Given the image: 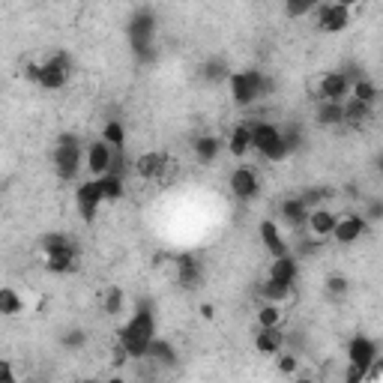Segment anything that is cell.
I'll use <instances>...</instances> for the list:
<instances>
[{"label": "cell", "mask_w": 383, "mask_h": 383, "mask_svg": "<svg viewBox=\"0 0 383 383\" xmlns=\"http://www.w3.org/2000/svg\"><path fill=\"white\" fill-rule=\"evenodd\" d=\"M126 36H129L132 54L141 63H153L156 60V16L153 9H135L129 24H126Z\"/></svg>", "instance_id": "cell-3"}, {"label": "cell", "mask_w": 383, "mask_h": 383, "mask_svg": "<svg viewBox=\"0 0 383 383\" xmlns=\"http://www.w3.org/2000/svg\"><path fill=\"white\" fill-rule=\"evenodd\" d=\"M75 266H78V246H69V249L54 252L45 258V269L54 276H66V273H72Z\"/></svg>", "instance_id": "cell-23"}, {"label": "cell", "mask_w": 383, "mask_h": 383, "mask_svg": "<svg viewBox=\"0 0 383 383\" xmlns=\"http://www.w3.org/2000/svg\"><path fill=\"white\" fill-rule=\"evenodd\" d=\"M335 225H338L335 212L330 207H318V210H311L306 231H308V237H318L320 243H323V239H330L335 234Z\"/></svg>", "instance_id": "cell-18"}, {"label": "cell", "mask_w": 383, "mask_h": 383, "mask_svg": "<svg viewBox=\"0 0 383 383\" xmlns=\"http://www.w3.org/2000/svg\"><path fill=\"white\" fill-rule=\"evenodd\" d=\"M117 338H120L117 345H123L126 353H129L135 362L144 360L150 342L156 338V315H153V306H150V303H138L135 315L117 330Z\"/></svg>", "instance_id": "cell-1"}, {"label": "cell", "mask_w": 383, "mask_h": 383, "mask_svg": "<svg viewBox=\"0 0 383 383\" xmlns=\"http://www.w3.org/2000/svg\"><path fill=\"white\" fill-rule=\"evenodd\" d=\"M0 383H18L16 368H12V362H9V360L0 362Z\"/></svg>", "instance_id": "cell-42"}, {"label": "cell", "mask_w": 383, "mask_h": 383, "mask_svg": "<svg viewBox=\"0 0 383 383\" xmlns=\"http://www.w3.org/2000/svg\"><path fill=\"white\" fill-rule=\"evenodd\" d=\"M281 318H285V311H281L279 303H264L258 308V326L266 330V326H281Z\"/></svg>", "instance_id": "cell-34"}, {"label": "cell", "mask_w": 383, "mask_h": 383, "mask_svg": "<svg viewBox=\"0 0 383 383\" xmlns=\"http://www.w3.org/2000/svg\"><path fill=\"white\" fill-rule=\"evenodd\" d=\"M315 9H318L315 0H288L285 16L288 18H306V16H315Z\"/></svg>", "instance_id": "cell-36"}, {"label": "cell", "mask_w": 383, "mask_h": 383, "mask_svg": "<svg viewBox=\"0 0 383 383\" xmlns=\"http://www.w3.org/2000/svg\"><path fill=\"white\" fill-rule=\"evenodd\" d=\"M308 216H311V210L303 204L300 195H296V198H285V201H281V219L288 222V228H306Z\"/></svg>", "instance_id": "cell-22"}, {"label": "cell", "mask_w": 383, "mask_h": 383, "mask_svg": "<svg viewBox=\"0 0 383 383\" xmlns=\"http://www.w3.org/2000/svg\"><path fill=\"white\" fill-rule=\"evenodd\" d=\"M365 380L368 383H377V380H383V357H377L374 362H372V368L365 372Z\"/></svg>", "instance_id": "cell-41"}, {"label": "cell", "mask_w": 383, "mask_h": 383, "mask_svg": "<svg viewBox=\"0 0 383 383\" xmlns=\"http://www.w3.org/2000/svg\"><path fill=\"white\" fill-rule=\"evenodd\" d=\"M285 342H288V333L281 326H266L261 330L258 326V335H254V350L264 353V357H279L285 350Z\"/></svg>", "instance_id": "cell-17"}, {"label": "cell", "mask_w": 383, "mask_h": 383, "mask_svg": "<svg viewBox=\"0 0 383 383\" xmlns=\"http://www.w3.org/2000/svg\"><path fill=\"white\" fill-rule=\"evenodd\" d=\"M102 141H105V144H111L114 150H123L126 147V126H123V120H108L102 126Z\"/></svg>", "instance_id": "cell-30"}, {"label": "cell", "mask_w": 383, "mask_h": 383, "mask_svg": "<svg viewBox=\"0 0 383 383\" xmlns=\"http://www.w3.org/2000/svg\"><path fill=\"white\" fill-rule=\"evenodd\" d=\"M353 93V81L342 72V69H333V72H326L318 84V102H347Z\"/></svg>", "instance_id": "cell-8"}, {"label": "cell", "mask_w": 383, "mask_h": 383, "mask_svg": "<svg viewBox=\"0 0 383 383\" xmlns=\"http://www.w3.org/2000/svg\"><path fill=\"white\" fill-rule=\"evenodd\" d=\"M315 24L323 33H342L350 27V4H318Z\"/></svg>", "instance_id": "cell-7"}, {"label": "cell", "mask_w": 383, "mask_h": 383, "mask_svg": "<svg viewBox=\"0 0 383 383\" xmlns=\"http://www.w3.org/2000/svg\"><path fill=\"white\" fill-rule=\"evenodd\" d=\"M225 147V141L219 135H201V138H195L192 141V150H195V159L201 162V165H212L219 159V153Z\"/></svg>", "instance_id": "cell-21"}, {"label": "cell", "mask_w": 383, "mask_h": 383, "mask_svg": "<svg viewBox=\"0 0 383 383\" xmlns=\"http://www.w3.org/2000/svg\"><path fill=\"white\" fill-rule=\"evenodd\" d=\"M372 105L360 102V99H347L345 102V126L347 129H360V126H365L368 120H372Z\"/></svg>", "instance_id": "cell-26"}, {"label": "cell", "mask_w": 383, "mask_h": 383, "mask_svg": "<svg viewBox=\"0 0 383 383\" xmlns=\"http://www.w3.org/2000/svg\"><path fill=\"white\" fill-rule=\"evenodd\" d=\"M81 383H105V380H99V377H84Z\"/></svg>", "instance_id": "cell-47"}, {"label": "cell", "mask_w": 383, "mask_h": 383, "mask_svg": "<svg viewBox=\"0 0 383 383\" xmlns=\"http://www.w3.org/2000/svg\"><path fill=\"white\" fill-rule=\"evenodd\" d=\"M296 383H318V380H311V377H300V380H296Z\"/></svg>", "instance_id": "cell-48"}, {"label": "cell", "mask_w": 383, "mask_h": 383, "mask_svg": "<svg viewBox=\"0 0 383 383\" xmlns=\"http://www.w3.org/2000/svg\"><path fill=\"white\" fill-rule=\"evenodd\" d=\"M87 150H81V141L78 135L66 132L58 138V144H54V153H51V162H54V171H58L60 180H72L78 171H81V162Z\"/></svg>", "instance_id": "cell-4"}, {"label": "cell", "mask_w": 383, "mask_h": 383, "mask_svg": "<svg viewBox=\"0 0 383 383\" xmlns=\"http://www.w3.org/2000/svg\"><path fill=\"white\" fill-rule=\"evenodd\" d=\"M201 315H204L207 320H212V315H216V311H212V306L207 303V306H201Z\"/></svg>", "instance_id": "cell-45"}, {"label": "cell", "mask_w": 383, "mask_h": 383, "mask_svg": "<svg viewBox=\"0 0 383 383\" xmlns=\"http://www.w3.org/2000/svg\"><path fill=\"white\" fill-rule=\"evenodd\" d=\"M293 293V288H285V285H276V281H264V285H261V296H264V303H285L288 300V296Z\"/></svg>", "instance_id": "cell-35"}, {"label": "cell", "mask_w": 383, "mask_h": 383, "mask_svg": "<svg viewBox=\"0 0 383 383\" xmlns=\"http://www.w3.org/2000/svg\"><path fill=\"white\" fill-rule=\"evenodd\" d=\"M39 246H42V252H45V258H48V254L63 252V249L75 246V243H72V237H66V234H60V231H48L45 237L39 239Z\"/></svg>", "instance_id": "cell-32"}, {"label": "cell", "mask_w": 383, "mask_h": 383, "mask_svg": "<svg viewBox=\"0 0 383 383\" xmlns=\"http://www.w3.org/2000/svg\"><path fill=\"white\" fill-rule=\"evenodd\" d=\"M252 147L258 150L266 162H285L291 156L281 129H279V126H273V123H264V120L252 126Z\"/></svg>", "instance_id": "cell-5"}, {"label": "cell", "mask_w": 383, "mask_h": 383, "mask_svg": "<svg viewBox=\"0 0 383 383\" xmlns=\"http://www.w3.org/2000/svg\"><path fill=\"white\" fill-rule=\"evenodd\" d=\"M326 296H333V300H342V296H347L350 291V281L342 276V273H333L330 279H326Z\"/></svg>", "instance_id": "cell-38"}, {"label": "cell", "mask_w": 383, "mask_h": 383, "mask_svg": "<svg viewBox=\"0 0 383 383\" xmlns=\"http://www.w3.org/2000/svg\"><path fill=\"white\" fill-rule=\"evenodd\" d=\"M123 306H126V293H123V288L111 285V288L105 291V296H102V311L114 318V315H120V311H123Z\"/></svg>", "instance_id": "cell-33"}, {"label": "cell", "mask_w": 383, "mask_h": 383, "mask_svg": "<svg viewBox=\"0 0 383 383\" xmlns=\"http://www.w3.org/2000/svg\"><path fill=\"white\" fill-rule=\"evenodd\" d=\"M84 345H87V333H84L81 326H72V330H66L60 335V347L63 350H81Z\"/></svg>", "instance_id": "cell-37"}, {"label": "cell", "mask_w": 383, "mask_h": 383, "mask_svg": "<svg viewBox=\"0 0 383 383\" xmlns=\"http://www.w3.org/2000/svg\"><path fill=\"white\" fill-rule=\"evenodd\" d=\"M105 383H129V380H126V377H123V374H111V377H108V380H105Z\"/></svg>", "instance_id": "cell-46"}, {"label": "cell", "mask_w": 383, "mask_h": 383, "mask_svg": "<svg viewBox=\"0 0 383 383\" xmlns=\"http://www.w3.org/2000/svg\"><path fill=\"white\" fill-rule=\"evenodd\" d=\"M276 368H279V374H296V368H300V357L291 353V350H281Z\"/></svg>", "instance_id": "cell-40"}, {"label": "cell", "mask_w": 383, "mask_h": 383, "mask_svg": "<svg viewBox=\"0 0 383 383\" xmlns=\"http://www.w3.org/2000/svg\"><path fill=\"white\" fill-rule=\"evenodd\" d=\"M21 311H24V300L18 296L16 288H4V291H0V315H4V318H16V315H21Z\"/></svg>", "instance_id": "cell-28"}, {"label": "cell", "mask_w": 383, "mask_h": 383, "mask_svg": "<svg viewBox=\"0 0 383 383\" xmlns=\"http://www.w3.org/2000/svg\"><path fill=\"white\" fill-rule=\"evenodd\" d=\"M99 186H102L105 201H120V198L126 195L123 174H105V177H99Z\"/></svg>", "instance_id": "cell-29"}, {"label": "cell", "mask_w": 383, "mask_h": 383, "mask_svg": "<svg viewBox=\"0 0 383 383\" xmlns=\"http://www.w3.org/2000/svg\"><path fill=\"white\" fill-rule=\"evenodd\" d=\"M365 234H368V219L362 216V212H350V216L338 219L333 239L338 246H353V243H360Z\"/></svg>", "instance_id": "cell-12"}, {"label": "cell", "mask_w": 383, "mask_h": 383, "mask_svg": "<svg viewBox=\"0 0 383 383\" xmlns=\"http://www.w3.org/2000/svg\"><path fill=\"white\" fill-rule=\"evenodd\" d=\"M177 281H180V288L195 291L204 281V264L192 258V254H180L177 258Z\"/></svg>", "instance_id": "cell-19"}, {"label": "cell", "mask_w": 383, "mask_h": 383, "mask_svg": "<svg viewBox=\"0 0 383 383\" xmlns=\"http://www.w3.org/2000/svg\"><path fill=\"white\" fill-rule=\"evenodd\" d=\"M258 234H261V239H264V249L273 254V261L288 258V254H291V243L285 239V234H281V228H279L273 219H264V222L258 225Z\"/></svg>", "instance_id": "cell-14"}, {"label": "cell", "mask_w": 383, "mask_h": 383, "mask_svg": "<svg viewBox=\"0 0 383 383\" xmlns=\"http://www.w3.org/2000/svg\"><path fill=\"white\" fill-rule=\"evenodd\" d=\"M362 216H365V219H372V222L383 219V201H368V207H365Z\"/></svg>", "instance_id": "cell-43"}, {"label": "cell", "mask_w": 383, "mask_h": 383, "mask_svg": "<svg viewBox=\"0 0 383 383\" xmlns=\"http://www.w3.org/2000/svg\"><path fill=\"white\" fill-rule=\"evenodd\" d=\"M254 147H252V126L239 123L234 126V132L228 138V153L234 156V159H243V156H249Z\"/></svg>", "instance_id": "cell-25"}, {"label": "cell", "mask_w": 383, "mask_h": 383, "mask_svg": "<svg viewBox=\"0 0 383 383\" xmlns=\"http://www.w3.org/2000/svg\"><path fill=\"white\" fill-rule=\"evenodd\" d=\"M315 123L323 129H335L345 126V102H318L315 108Z\"/></svg>", "instance_id": "cell-24"}, {"label": "cell", "mask_w": 383, "mask_h": 383, "mask_svg": "<svg viewBox=\"0 0 383 383\" xmlns=\"http://www.w3.org/2000/svg\"><path fill=\"white\" fill-rule=\"evenodd\" d=\"M377 171L383 174V156H380V159H377Z\"/></svg>", "instance_id": "cell-49"}, {"label": "cell", "mask_w": 383, "mask_h": 383, "mask_svg": "<svg viewBox=\"0 0 383 383\" xmlns=\"http://www.w3.org/2000/svg\"><path fill=\"white\" fill-rule=\"evenodd\" d=\"M377 357H380L377 342H372L368 335H353L350 338V345H347V365H357V368H362V372H368Z\"/></svg>", "instance_id": "cell-13"}, {"label": "cell", "mask_w": 383, "mask_h": 383, "mask_svg": "<svg viewBox=\"0 0 383 383\" xmlns=\"http://www.w3.org/2000/svg\"><path fill=\"white\" fill-rule=\"evenodd\" d=\"M377 96H380V90H377V84L372 78H360L357 84H353V93H350V99H360V102L372 105V108L377 102Z\"/></svg>", "instance_id": "cell-31"}, {"label": "cell", "mask_w": 383, "mask_h": 383, "mask_svg": "<svg viewBox=\"0 0 383 383\" xmlns=\"http://www.w3.org/2000/svg\"><path fill=\"white\" fill-rule=\"evenodd\" d=\"M201 78L207 84H219V81H228L231 78V69L222 58H210L204 66H201Z\"/></svg>", "instance_id": "cell-27"}, {"label": "cell", "mask_w": 383, "mask_h": 383, "mask_svg": "<svg viewBox=\"0 0 383 383\" xmlns=\"http://www.w3.org/2000/svg\"><path fill=\"white\" fill-rule=\"evenodd\" d=\"M231 99L237 108H252L258 99L276 93V81L261 69H243V72H231Z\"/></svg>", "instance_id": "cell-2"}, {"label": "cell", "mask_w": 383, "mask_h": 383, "mask_svg": "<svg viewBox=\"0 0 383 383\" xmlns=\"http://www.w3.org/2000/svg\"><path fill=\"white\" fill-rule=\"evenodd\" d=\"M345 383H368L365 380V372L357 365H347V372H345Z\"/></svg>", "instance_id": "cell-44"}, {"label": "cell", "mask_w": 383, "mask_h": 383, "mask_svg": "<svg viewBox=\"0 0 383 383\" xmlns=\"http://www.w3.org/2000/svg\"><path fill=\"white\" fill-rule=\"evenodd\" d=\"M69 75H72V58L60 51L39 66V87L42 90H63Z\"/></svg>", "instance_id": "cell-6"}, {"label": "cell", "mask_w": 383, "mask_h": 383, "mask_svg": "<svg viewBox=\"0 0 383 383\" xmlns=\"http://www.w3.org/2000/svg\"><path fill=\"white\" fill-rule=\"evenodd\" d=\"M281 135H285V144H288V150H291V156L303 147V129L296 123H288L285 129H281Z\"/></svg>", "instance_id": "cell-39"}, {"label": "cell", "mask_w": 383, "mask_h": 383, "mask_svg": "<svg viewBox=\"0 0 383 383\" xmlns=\"http://www.w3.org/2000/svg\"><path fill=\"white\" fill-rule=\"evenodd\" d=\"M150 365H156V368H177V362H180V353H177V347L168 342V338H159L156 335L153 342H150V347H147V357H144Z\"/></svg>", "instance_id": "cell-16"}, {"label": "cell", "mask_w": 383, "mask_h": 383, "mask_svg": "<svg viewBox=\"0 0 383 383\" xmlns=\"http://www.w3.org/2000/svg\"><path fill=\"white\" fill-rule=\"evenodd\" d=\"M135 174L141 180H159L168 174V156L162 150H150V153H141L135 159Z\"/></svg>", "instance_id": "cell-15"}, {"label": "cell", "mask_w": 383, "mask_h": 383, "mask_svg": "<svg viewBox=\"0 0 383 383\" xmlns=\"http://www.w3.org/2000/svg\"><path fill=\"white\" fill-rule=\"evenodd\" d=\"M269 281H276V285H285V288H293L296 279H300V261L288 254V258H279L269 264Z\"/></svg>", "instance_id": "cell-20"}, {"label": "cell", "mask_w": 383, "mask_h": 383, "mask_svg": "<svg viewBox=\"0 0 383 383\" xmlns=\"http://www.w3.org/2000/svg\"><path fill=\"white\" fill-rule=\"evenodd\" d=\"M114 156H117V150L111 144H105L102 138L93 141V144L87 147V156H84V165H87V171H90V180H99V177L111 174V168H114Z\"/></svg>", "instance_id": "cell-11"}, {"label": "cell", "mask_w": 383, "mask_h": 383, "mask_svg": "<svg viewBox=\"0 0 383 383\" xmlns=\"http://www.w3.org/2000/svg\"><path fill=\"white\" fill-rule=\"evenodd\" d=\"M228 186H231V195L237 201H254L261 195V180H258V171L249 165H239L231 171L228 177Z\"/></svg>", "instance_id": "cell-9"}, {"label": "cell", "mask_w": 383, "mask_h": 383, "mask_svg": "<svg viewBox=\"0 0 383 383\" xmlns=\"http://www.w3.org/2000/svg\"><path fill=\"white\" fill-rule=\"evenodd\" d=\"M102 204H105V195H102V186H99V180H84V183H78V189H75V207H78V212H81L84 222H93Z\"/></svg>", "instance_id": "cell-10"}]
</instances>
